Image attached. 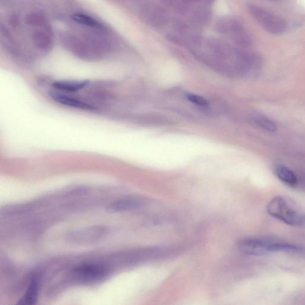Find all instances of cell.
<instances>
[{
  "label": "cell",
  "mask_w": 305,
  "mask_h": 305,
  "mask_svg": "<svg viewBox=\"0 0 305 305\" xmlns=\"http://www.w3.org/2000/svg\"><path fill=\"white\" fill-rule=\"evenodd\" d=\"M139 205L140 203L137 200L121 199L109 204L107 210L110 213L121 212L137 208Z\"/></svg>",
  "instance_id": "4fadbf2b"
},
{
  "label": "cell",
  "mask_w": 305,
  "mask_h": 305,
  "mask_svg": "<svg viewBox=\"0 0 305 305\" xmlns=\"http://www.w3.org/2000/svg\"><path fill=\"white\" fill-rule=\"evenodd\" d=\"M32 40L39 49L47 51H49L53 45V39L47 31H37L32 35Z\"/></svg>",
  "instance_id": "7c38bea8"
},
{
  "label": "cell",
  "mask_w": 305,
  "mask_h": 305,
  "mask_svg": "<svg viewBox=\"0 0 305 305\" xmlns=\"http://www.w3.org/2000/svg\"><path fill=\"white\" fill-rule=\"evenodd\" d=\"M215 28L218 33L232 41L237 47L245 49L252 44L251 35L238 19L225 16L217 21Z\"/></svg>",
  "instance_id": "3957f363"
},
{
  "label": "cell",
  "mask_w": 305,
  "mask_h": 305,
  "mask_svg": "<svg viewBox=\"0 0 305 305\" xmlns=\"http://www.w3.org/2000/svg\"><path fill=\"white\" fill-rule=\"evenodd\" d=\"M272 243L259 239H246L239 242L238 248L246 255L263 256L272 253Z\"/></svg>",
  "instance_id": "52a82bcc"
},
{
  "label": "cell",
  "mask_w": 305,
  "mask_h": 305,
  "mask_svg": "<svg viewBox=\"0 0 305 305\" xmlns=\"http://www.w3.org/2000/svg\"><path fill=\"white\" fill-rule=\"evenodd\" d=\"M143 15L147 20L155 25L164 24L167 20L166 13L160 6L148 4L143 9Z\"/></svg>",
  "instance_id": "9c48e42d"
},
{
  "label": "cell",
  "mask_w": 305,
  "mask_h": 305,
  "mask_svg": "<svg viewBox=\"0 0 305 305\" xmlns=\"http://www.w3.org/2000/svg\"><path fill=\"white\" fill-rule=\"evenodd\" d=\"M269 1L276 2V1H280V0H269Z\"/></svg>",
  "instance_id": "ffe728a7"
},
{
  "label": "cell",
  "mask_w": 305,
  "mask_h": 305,
  "mask_svg": "<svg viewBox=\"0 0 305 305\" xmlns=\"http://www.w3.org/2000/svg\"><path fill=\"white\" fill-rule=\"evenodd\" d=\"M49 95L53 101L64 106L87 110H97L92 104L69 93L52 89L49 92Z\"/></svg>",
  "instance_id": "8992f818"
},
{
  "label": "cell",
  "mask_w": 305,
  "mask_h": 305,
  "mask_svg": "<svg viewBox=\"0 0 305 305\" xmlns=\"http://www.w3.org/2000/svg\"><path fill=\"white\" fill-rule=\"evenodd\" d=\"M63 40L64 47L68 51L84 60L100 59L106 51L101 42L96 39L83 40L72 35H67Z\"/></svg>",
  "instance_id": "6da1fadb"
},
{
  "label": "cell",
  "mask_w": 305,
  "mask_h": 305,
  "mask_svg": "<svg viewBox=\"0 0 305 305\" xmlns=\"http://www.w3.org/2000/svg\"><path fill=\"white\" fill-rule=\"evenodd\" d=\"M90 84L88 80H63L55 81L52 84L53 89L61 91V92L72 93L79 92Z\"/></svg>",
  "instance_id": "30bf717a"
},
{
  "label": "cell",
  "mask_w": 305,
  "mask_h": 305,
  "mask_svg": "<svg viewBox=\"0 0 305 305\" xmlns=\"http://www.w3.org/2000/svg\"><path fill=\"white\" fill-rule=\"evenodd\" d=\"M248 9L253 18L268 33L280 35L286 30V22L280 16L256 5H250Z\"/></svg>",
  "instance_id": "277c9868"
},
{
  "label": "cell",
  "mask_w": 305,
  "mask_h": 305,
  "mask_svg": "<svg viewBox=\"0 0 305 305\" xmlns=\"http://www.w3.org/2000/svg\"><path fill=\"white\" fill-rule=\"evenodd\" d=\"M187 99L191 103L200 107H205L208 105V102L202 96L189 94L187 95Z\"/></svg>",
  "instance_id": "ac0fdd59"
},
{
  "label": "cell",
  "mask_w": 305,
  "mask_h": 305,
  "mask_svg": "<svg viewBox=\"0 0 305 305\" xmlns=\"http://www.w3.org/2000/svg\"><path fill=\"white\" fill-rule=\"evenodd\" d=\"M26 22L33 27H47V22L45 16L38 12H32L29 14L26 18Z\"/></svg>",
  "instance_id": "2e32d148"
},
{
  "label": "cell",
  "mask_w": 305,
  "mask_h": 305,
  "mask_svg": "<svg viewBox=\"0 0 305 305\" xmlns=\"http://www.w3.org/2000/svg\"><path fill=\"white\" fill-rule=\"evenodd\" d=\"M268 212L272 217L290 226L303 224L305 216L295 204L281 196L272 199L268 204Z\"/></svg>",
  "instance_id": "7a4b0ae2"
},
{
  "label": "cell",
  "mask_w": 305,
  "mask_h": 305,
  "mask_svg": "<svg viewBox=\"0 0 305 305\" xmlns=\"http://www.w3.org/2000/svg\"><path fill=\"white\" fill-rule=\"evenodd\" d=\"M38 294V281L34 279L31 282L24 296L19 300L18 304L21 305H32L36 303Z\"/></svg>",
  "instance_id": "5bb4252c"
},
{
  "label": "cell",
  "mask_w": 305,
  "mask_h": 305,
  "mask_svg": "<svg viewBox=\"0 0 305 305\" xmlns=\"http://www.w3.org/2000/svg\"><path fill=\"white\" fill-rule=\"evenodd\" d=\"M105 233L106 230L102 226H92L71 233L68 239L76 244H90L99 241Z\"/></svg>",
  "instance_id": "ba28073f"
},
{
  "label": "cell",
  "mask_w": 305,
  "mask_h": 305,
  "mask_svg": "<svg viewBox=\"0 0 305 305\" xmlns=\"http://www.w3.org/2000/svg\"><path fill=\"white\" fill-rule=\"evenodd\" d=\"M275 174L279 180L288 186L295 187L297 184L296 175L289 168L283 165H278L275 167Z\"/></svg>",
  "instance_id": "8fae6325"
},
{
  "label": "cell",
  "mask_w": 305,
  "mask_h": 305,
  "mask_svg": "<svg viewBox=\"0 0 305 305\" xmlns=\"http://www.w3.org/2000/svg\"><path fill=\"white\" fill-rule=\"evenodd\" d=\"M255 122L264 130L269 132H275L277 130V125L271 119L264 116H257Z\"/></svg>",
  "instance_id": "e0dca14e"
},
{
  "label": "cell",
  "mask_w": 305,
  "mask_h": 305,
  "mask_svg": "<svg viewBox=\"0 0 305 305\" xmlns=\"http://www.w3.org/2000/svg\"><path fill=\"white\" fill-rule=\"evenodd\" d=\"M72 20L78 23V24L86 26V27L90 28L97 29H101L103 28V26L100 23L96 21V19L86 15L81 14H74L72 16Z\"/></svg>",
  "instance_id": "9a60e30c"
},
{
  "label": "cell",
  "mask_w": 305,
  "mask_h": 305,
  "mask_svg": "<svg viewBox=\"0 0 305 305\" xmlns=\"http://www.w3.org/2000/svg\"><path fill=\"white\" fill-rule=\"evenodd\" d=\"M73 276L83 283H95L103 280L107 274L105 267L99 264H88L79 266L72 271Z\"/></svg>",
  "instance_id": "5b68a950"
},
{
  "label": "cell",
  "mask_w": 305,
  "mask_h": 305,
  "mask_svg": "<svg viewBox=\"0 0 305 305\" xmlns=\"http://www.w3.org/2000/svg\"><path fill=\"white\" fill-rule=\"evenodd\" d=\"M9 23L13 27H15L18 25V19L16 16H12L9 19Z\"/></svg>",
  "instance_id": "d6986e66"
}]
</instances>
